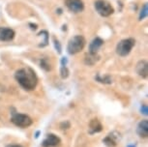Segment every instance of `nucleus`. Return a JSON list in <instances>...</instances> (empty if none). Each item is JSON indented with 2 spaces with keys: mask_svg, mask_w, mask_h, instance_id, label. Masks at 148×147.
Segmentation results:
<instances>
[{
  "mask_svg": "<svg viewBox=\"0 0 148 147\" xmlns=\"http://www.w3.org/2000/svg\"><path fill=\"white\" fill-rule=\"evenodd\" d=\"M15 77L21 86L27 91L34 90L38 83V79L35 72L30 68H22L16 71Z\"/></svg>",
  "mask_w": 148,
  "mask_h": 147,
  "instance_id": "nucleus-1",
  "label": "nucleus"
},
{
  "mask_svg": "<svg viewBox=\"0 0 148 147\" xmlns=\"http://www.w3.org/2000/svg\"><path fill=\"white\" fill-rule=\"evenodd\" d=\"M66 5L69 10L74 13H80L84 9V5L82 0H66Z\"/></svg>",
  "mask_w": 148,
  "mask_h": 147,
  "instance_id": "nucleus-6",
  "label": "nucleus"
},
{
  "mask_svg": "<svg viewBox=\"0 0 148 147\" xmlns=\"http://www.w3.org/2000/svg\"><path fill=\"white\" fill-rule=\"evenodd\" d=\"M103 130L102 124L100 123V121L98 119H92L89 123V134L93 135L96 134V133L101 132Z\"/></svg>",
  "mask_w": 148,
  "mask_h": 147,
  "instance_id": "nucleus-13",
  "label": "nucleus"
},
{
  "mask_svg": "<svg viewBox=\"0 0 148 147\" xmlns=\"http://www.w3.org/2000/svg\"><path fill=\"white\" fill-rule=\"evenodd\" d=\"M103 44H104V41H103L101 38H99V37L95 38L94 40L91 42L90 45H89V53H97L100 48L103 46Z\"/></svg>",
  "mask_w": 148,
  "mask_h": 147,
  "instance_id": "nucleus-12",
  "label": "nucleus"
},
{
  "mask_svg": "<svg viewBox=\"0 0 148 147\" xmlns=\"http://www.w3.org/2000/svg\"><path fill=\"white\" fill-rule=\"evenodd\" d=\"M147 15H148V5L144 4L143 7H142L141 11H140V13H139V21L144 19L147 16Z\"/></svg>",
  "mask_w": 148,
  "mask_h": 147,
  "instance_id": "nucleus-15",
  "label": "nucleus"
},
{
  "mask_svg": "<svg viewBox=\"0 0 148 147\" xmlns=\"http://www.w3.org/2000/svg\"><path fill=\"white\" fill-rule=\"evenodd\" d=\"M60 143V138L53 134H49L45 138L42 145L44 147H55Z\"/></svg>",
  "mask_w": 148,
  "mask_h": 147,
  "instance_id": "nucleus-8",
  "label": "nucleus"
},
{
  "mask_svg": "<svg viewBox=\"0 0 148 147\" xmlns=\"http://www.w3.org/2000/svg\"><path fill=\"white\" fill-rule=\"evenodd\" d=\"M100 59V57L98 56L97 53H88L85 56V64H87L89 66L94 65L98 60Z\"/></svg>",
  "mask_w": 148,
  "mask_h": 147,
  "instance_id": "nucleus-14",
  "label": "nucleus"
},
{
  "mask_svg": "<svg viewBox=\"0 0 148 147\" xmlns=\"http://www.w3.org/2000/svg\"><path fill=\"white\" fill-rule=\"evenodd\" d=\"M141 113H143L144 115H147L148 114V109H147V107L143 105V106L141 107Z\"/></svg>",
  "mask_w": 148,
  "mask_h": 147,
  "instance_id": "nucleus-19",
  "label": "nucleus"
},
{
  "mask_svg": "<svg viewBox=\"0 0 148 147\" xmlns=\"http://www.w3.org/2000/svg\"><path fill=\"white\" fill-rule=\"evenodd\" d=\"M84 46H85V39L82 36L77 35L73 37L69 41L67 49H68V52L70 54H77L82 51Z\"/></svg>",
  "mask_w": 148,
  "mask_h": 147,
  "instance_id": "nucleus-2",
  "label": "nucleus"
},
{
  "mask_svg": "<svg viewBox=\"0 0 148 147\" xmlns=\"http://www.w3.org/2000/svg\"><path fill=\"white\" fill-rule=\"evenodd\" d=\"M97 80L102 83H108V84H110L112 81H111V79L110 76H106V77H101V76H98L97 77Z\"/></svg>",
  "mask_w": 148,
  "mask_h": 147,
  "instance_id": "nucleus-16",
  "label": "nucleus"
},
{
  "mask_svg": "<svg viewBox=\"0 0 148 147\" xmlns=\"http://www.w3.org/2000/svg\"><path fill=\"white\" fill-rule=\"evenodd\" d=\"M120 134L118 132H112L108 134L107 137L104 138V143L108 147H114L117 145L118 141L120 140Z\"/></svg>",
  "mask_w": 148,
  "mask_h": 147,
  "instance_id": "nucleus-7",
  "label": "nucleus"
},
{
  "mask_svg": "<svg viewBox=\"0 0 148 147\" xmlns=\"http://www.w3.org/2000/svg\"><path fill=\"white\" fill-rule=\"evenodd\" d=\"M13 124H15L16 127L19 128H27L32 124V119L26 114H21V113H16L12 117Z\"/></svg>",
  "mask_w": 148,
  "mask_h": 147,
  "instance_id": "nucleus-5",
  "label": "nucleus"
},
{
  "mask_svg": "<svg viewBox=\"0 0 148 147\" xmlns=\"http://www.w3.org/2000/svg\"><path fill=\"white\" fill-rule=\"evenodd\" d=\"M136 133L140 137H148V121L142 120L138 123Z\"/></svg>",
  "mask_w": 148,
  "mask_h": 147,
  "instance_id": "nucleus-11",
  "label": "nucleus"
},
{
  "mask_svg": "<svg viewBox=\"0 0 148 147\" xmlns=\"http://www.w3.org/2000/svg\"><path fill=\"white\" fill-rule=\"evenodd\" d=\"M95 9L102 16H110L113 13V8L111 5L104 0H98L95 2Z\"/></svg>",
  "mask_w": 148,
  "mask_h": 147,
  "instance_id": "nucleus-4",
  "label": "nucleus"
},
{
  "mask_svg": "<svg viewBox=\"0 0 148 147\" xmlns=\"http://www.w3.org/2000/svg\"><path fill=\"white\" fill-rule=\"evenodd\" d=\"M60 74H61V77H62V79H66V77H68L69 71H68V69H67L66 66H62V67H61Z\"/></svg>",
  "mask_w": 148,
  "mask_h": 147,
  "instance_id": "nucleus-17",
  "label": "nucleus"
},
{
  "mask_svg": "<svg viewBox=\"0 0 148 147\" xmlns=\"http://www.w3.org/2000/svg\"><path fill=\"white\" fill-rule=\"evenodd\" d=\"M136 44V41L133 38L129 39H125V40L120 41L118 43V45L116 46V52L119 56H127L130 53L132 49L134 48Z\"/></svg>",
  "mask_w": 148,
  "mask_h": 147,
  "instance_id": "nucleus-3",
  "label": "nucleus"
},
{
  "mask_svg": "<svg viewBox=\"0 0 148 147\" xmlns=\"http://www.w3.org/2000/svg\"><path fill=\"white\" fill-rule=\"evenodd\" d=\"M15 37V31L7 27H0V41L9 42Z\"/></svg>",
  "mask_w": 148,
  "mask_h": 147,
  "instance_id": "nucleus-9",
  "label": "nucleus"
},
{
  "mask_svg": "<svg viewBox=\"0 0 148 147\" xmlns=\"http://www.w3.org/2000/svg\"><path fill=\"white\" fill-rule=\"evenodd\" d=\"M61 63H62V66H66V64H67V58L63 57L62 60H61Z\"/></svg>",
  "mask_w": 148,
  "mask_h": 147,
  "instance_id": "nucleus-20",
  "label": "nucleus"
},
{
  "mask_svg": "<svg viewBox=\"0 0 148 147\" xmlns=\"http://www.w3.org/2000/svg\"><path fill=\"white\" fill-rule=\"evenodd\" d=\"M136 73L138 74L139 77H143V79H146L148 77V64L146 61L145 60L139 61L138 64H136Z\"/></svg>",
  "mask_w": 148,
  "mask_h": 147,
  "instance_id": "nucleus-10",
  "label": "nucleus"
},
{
  "mask_svg": "<svg viewBox=\"0 0 148 147\" xmlns=\"http://www.w3.org/2000/svg\"><path fill=\"white\" fill-rule=\"evenodd\" d=\"M6 147H22L21 145H16V144H10V145H7Z\"/></svg>",
  "mask_w": 148,
  "mask_h": 147,
  "instance_id": "nucleus-21",
  "label": "nucleus"
},
{
  "mask_svg": "<svg viewBox=\"0 0 148 147\" xmlns=\"http://www.w3.org/2000/svg\"><path fill=\"white\" fill-rule=\"evenodd\" d=\"M53 42H54V46H55V49H56V51H58V53H61V46H60L59 42L55 38H53Z\"/></svg>",
  "mask_w": 148,
  "mask_h": 147,
  "instance_id": "nucleus-18",
  "label": "nucleus"
}]
</instances>
